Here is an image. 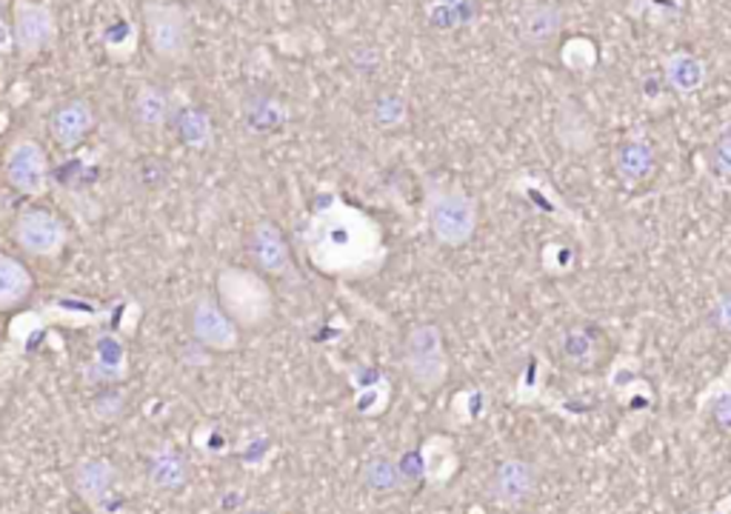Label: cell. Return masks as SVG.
<instances>
[{"label": "cell", "mask_w": 731, "mask_h": 514, "mask_svg": "<svg viewBox=\"0 0 731 514\" xmlns=\"http://www.w3.org/2000/svg\"><path fill=\"white\" fill-rule=\"evenodd\" d=\"M614 169L625 183L645 181L654 169V149L645 141H629L614 154Z\"/></svg>", "instance_id": "17"}, {"label": "cell", "mask_w": 731, "mask_h": 514, "mask_svg": "<svg viewBox=\"0 0 731 514\" xmlns=\"http://www.w3.org/2000/svg\"><path fill=\"white\" fill-rule=\"evenodd\" d=\"M58 38L52 9L34 0H14V43L27 54H38L49 49Z\"/></svg>", "instance_id": "10"}, {"label": "cell", "mask_w": 731, "mask_h": 514, "mask_svg": "<svg viewBox=\"0 0 731 514\" xmlns=\"http://www.w3.org/2000/svg\"><path fill=\"white\" fill-rule=\"evenodd\" d=\"M709 167L718 174H723V178H731V129L720 134L718 141L712 143V149H709Z\"/></svg>", "instance_id": "24"}, {"label": "cell", "mask_w": 731, "mask_h": 514, "mask_svg": "<svg viewBox=\"0 0 731 514\" xmlns=\"http://www.w3.org/2000/svg\"><path fill=\"white\" fill-rule=\"evenodd\" d=\"M149 483L160 492H178L189 483V461L172 446L158 449L149 457Z\"/></svg>", "instance_id": "14"}, {"label": "cell", "mask_w": 731, "mask_h": 514, "mask_svg": "<svg viewBox=\"0 0 731 514\" xmlns=\"http://www.w3.org/2000/svg\"><path fill=\"white\" fill-rule=\"evenodd\" d=\"M363 486L374 494H392V492H400L403 486H409V483H405L398 461L385 457V454H378V457H372V461H366Z\"/></svg>", "instance_id": "18"}, {"label": "cell", "mask_w": 731, "mask_h": 514, "mask_svg": "<svg viewBox=\"0 0 731 514\" xmlns=\"http://www.w3.org/2000/svg\"><path fill=\"white\" fill-rule=\"evenodd\" d=\"M134 121L140 123V127L147 129H158L167 123L169 118V98L167 92L160 87H143L138 92V98H134Z\"/></svg>", "instance_id": "20"}, {"label": "cell", "mask_w": 731, "mask_h": 514, "mask_svg": "<svg viewBox=\"0 0 731 514\" xmlns=\"http://www.w3.org/2000/svg\"><path fill=\"white\" fill-rule=\"evenodd\" d=\"M712 414H714V423H718L723 432H731V394H723V397L714 401Z\"/></svg>", "instance_id": "27"}, {"label": "cell", "mask_w": 731, "mask_h": 514, "mask_svg": "<svg viewBox=\"0 0 731 514\" xmlns=\"http://www.w3.org/2000/svg\"><path fill=\"white\" fill-rule=\"evenodd\" d=\"M712 321H714V326L720 329V332L731 334V292L729 294H720L718 301H714Z\"/></svg>", "instance_id": "26"}, {"label": "cell", "mask_w": 731, "mask_h": 514, "mask_svg": "<svg viewBox=\"0 0 731 514\" xmlns=\"http://www.w3.org/2000/svg\"><path fill=\"white\" fill-rule=\"evenodd\" d=\"M72 486L87 506L103 508L118 486V468L107 457H83L72 468Z\"/></svg>", "instance_id": "11"}, {"label": "cell", "mask_w": 731, "mask_h": 514, "mask_svg": "<svg viewBox=\"0 0 731 514\" xmlns=\"http://www.w3.org/2000/svg\"><path fill=\"white\" fill-rule=\"evenodd\" d=\"M218 303L238 329H258L272 321L274 294L258 272L227 266L218 272Z\"/></svg>", "instance_id": "2"}, {"label": "cell", "mask_w": 731, "mask_h": 514, "mask_svg": "<svg viewBox=\"0 0 731 514\" xmlns=\"http://www.w3.org/2000/svg\"><path fill=\"white\" fill-rule=\"evenodd\" d=\"M560 354L565 363L578 369H589L598 361V341L589 329H569L560 341Z\"/></svg>", "instance_id": "21"}, {"label": "cell", "mask_w": 731, "mask_h": 514, "mask_svg": "<svg viewBox=\"0 0 731 514\" xmlns=\"http://www.w3.org/2000/svg\"><path fill=\"white\" fill-rule=\"evenodd\" d=\"M405 118V101L398 94H383L374 107V123L380 127H398Z\"/></svg>", "instance_id": "23"}, {"label": "cell", "mask_w": 731, "mask_h": 514, "mask_svg": "<svg viewBox=\"0 0 731 514\" xmlns=\"http://www.w3.org/2000/svg\"><path fill=\"white\" fill-rule=\"evenodd\" d=\"M94 127V112L87 101H69L63 107H58L52 112V121H49V132H52L54 141L60 147H78Z\"/></svg>", "instance_id": "13"}, {"label": "cell", "mask_w": 731, "mask_h": 514, "mask_svg": "<svg viewBox=\"0 0 731 514\" xmlns=\"http://www.w3.org/2000/svg\"><path fill=\"white\" fill-rule=\"evenodd\" d=\"M563 23V12L552 3H540V7H532L529 12L523 14V23H520V32L529 43H543L549 38H554Z\"/></svg>", "instance_id": "19"}, {"label": "cell", "mask_w": 731, "mask_h": 514, "mask_svg": "<svg viewBox=\"0 0 731 514\" xmlns=\"http://www.w3.org/2000/svg\"><path fill=\"white\" fill-rule=\"evenodd\" d=\"M303 243L314 266L327 274H366L383 261V232L378 223L340 201L312 214Z\"/></svg>", "instance_id": "1"}, {"label": "cell", "mask_w": 731, "mask_h": 514, "mask_svg": "<svg viewBox=\"0 0 731 514\" xmlns=\"http://www.w3.org/2000/svg\"><path fill=\"white\" fill-rule=\"evenodd\" d=\"M143 27L152 52L160 61L180 63L187 61L192 49V27H189L187 12L178 3L169 0H147L143 7Z\"/></svg>", "instance_id": "4"}, {"label": "cell", "mask_w": 731, "mask_h": 514, "mask_svg": "<svg viewBox=\"0 0 731 514\" xmlns=\"http://www.w3.org/2000/svg\"><path fill=\"white\" fill-rule=\"evenodd\" d=\"M663 74L674 92L692 94L705 83V63L692 52H674L665 58Z\"/></svg>", "instance_id": "15"}, {"label": "cell", "mask_w": 731, "mask_h": 514, "mask_svg": "<svg viewBox=\"0 0 731 514\" xmlns=\"http://www.w3.org/2000/svg\"><path fill=\"white\" fill-rule=\"evenodd\" d=\"M480 209L472 194L460 192V189H445L432 198L429 206V229H432L434 241L440 246L460 249L472 241L478 232Z\"/></svg>", "instance_id": "5"}, {"label": "cell", "mask_w": 731, "mask_h": 514, "mask_svg": "<svg viewBox=\"0 0 731 514\" xmlns=\"http://www.w3.org/2000/svg\"><path fill=\"white\" fill-rule=\"evenodd\" d=\"M400 472H403L405 483H414V481H423L425 477V468H423V454L420 452H405L403 457L398 461Z\"/></svg>", "instance_id": "25"}, {"label": "cell", "mask_w": 731, "mask_h": 514, "mask_svg": "<svg viewBox=\"0 0 731 514\" xmlns=\"http://www.w3.org/2000/svg\"><path fill=\"white\" fill-rule=\"evenodd\" d=\"M403 366L409 381L420 392H434L443 386L449 374V357H445L443 334L434 323H420L409 329L403 343Z\"/></svg>", "instance_id": "3"}, {"label": "cell", "mask_w": 731, "mask_h": 514, "mask_svg": "<svg viewBox=\"0 0 731 514\" xmlns=\"http://www.w3.org/2000/svg\"><path fill=\"white\" fill-rule=\"evenodd\" d=\"M14 243L27 254L34 258H54L67 249L69 232L63 226L58 214L47 212V209H27L14 221Z\"/></svg>", "instance_id": "7"}, {"label": "cell", "mask_w": 731, "mask_h": 514, "mask_svg": "<svg viewBox=\"0 0 731 514\" xmlns=\"http://www.w3.org/2000/svg\"><path fill=\"white\" fill-rule=\"evenodd\" d=\"M3 172L14 192L27 198H40L49 187V158L43 147L29 138H20L3 154Z\"/></svg>", "instance_id": "6"}, {"label": "cell", "mask_w": 731, "mask_h": 514, "mask_svg": "<svg viewBox=\"0 0 731 514\" xmlns=\"http://www.w3.org/2000/svg\"><path fill=\"white\" fill-rule=\"evenodd\" d=\"M180 134L189 147H207L209 138H212V127H209V118L203 112H189L183 121H180Z\"/></svg>", "instance_id": "22"}, {"label": "cell", "mask_w": 731, "mask_h": 514, "mask_svg": "<svg viewBox=\"0 0 731 514\" xmlns=\"http://www.w3.org/2000/svg\"><path fill=\"white\" fill-rule=\"evenodd\" d=\"M32 292V274L20 261L0 252V312L20 306Z\"/></svg>", "instance_id": "16"}, {"label": "cell", "mask_w": 731, "mask_h": 514, "mask_svg": "<svg viewBox=\"0 0 731 514\" xmlns=\"http://www.w3.org/2000/svg\"><path fill=\"white\" fill-rule=\"evenodd\" d=\"M538 492V472L523 457H505L489 477V497L500 508H520Z\"/></svg>", "instance_id": "9"}, {"label": "cell", "mask_w": 731, "mask_h": 514, "mask_svg": "<svg viewBox=\"0 0 731 514\" xmlns=\"http://www.w3.org/2000/svg\"><path fill=\"white\" fill-rule=\"evenodd\" d=\"M249 252H252L260 272L278 274V278L292 272V249H289L287 238H283L278 223H254L252 234H249Z\"/></svg>", "instance_id": "12"}, {"label": "cell", "mask_w": 731, "mask_h": 514, "mask_svg": "<svg viewBox=\"0 0 731 514\" xmlns=\"http://www.w3.org/2000/svg\"><path fill=\"white\" fill-rule=\"evenodd\" d=\"M189 329H192L194 341L212 352H234L240 343V329L209 294L194 298V303L189 306Z\"/></svg>", "instance_id": "8"}]
</instances>
